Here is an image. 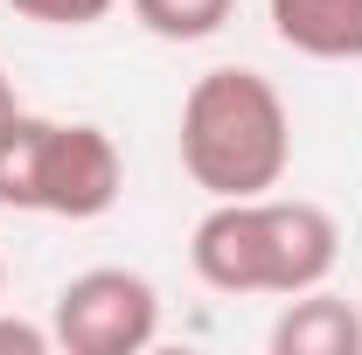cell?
Segmentation results:
<instances>
[{
  "label": "cell",
  "instance_id": "10",
  "mask_svg": "<svg viewBox=\"0 0 362 355\" xmlns=\"http://www.w3.org/2000/svg\"><path fill=\"white\" fill-rule=\"evenodd\" d=\"M14 119H21V98H14V84H7V70H0V139L14 133Z\"/></svg>",
  "mask_w": 362,
  "mask_h": 355
},
{
  "label": "cell",
  "instance_id": "3",
  "mask_svg": "<svg viewBox=\"0 0 362 355\" xmlns=\"http://www.w3.org/2000/svg\"><path fill=\"white\" fill-rule=\"evenodd\" d=\"M119 188H126V153L90 119H35V112H21L14 133L0 139V202L7 209L90 223L119 202Z\"/></svg>",
  "mask_w": 362,
  "mask_h": 355
},
{
  "label": "cell",
  "instance_id": "11",
  "mask_svg": "<svg viewBox=\"0 0 362 355\" xmlns=\"http://www.w3.org/2000/svg\"><path fill=\"white\" fill-rule=\"evenodd\" d=\"M0 293H7V265H0Z\"/></svg>",
  "mask_w": 362,
  "mask_h": 355
},
{
  "label": "cell",
  "instance_id": "2",
  "mask_svg": "<svg viewBox=\"0 0 362 355\" xmlns=\"http://www.w3.org/2000/svg\"><path fill=\"white\" fill-rule=\"evenodd\" d=\"M181 168L188 181L230 202V195H272L293 168V112L265 70H202L181 98Z\"/></svg>",
  "mask_w": 362,
  "mask_h": 355
},
{
  "label": "cell",
  "instance_id": "7",
  "mask_svg": "<svg viewBox=\"0 0 362 355\" xmlns=\"http://www.w3.org/2000/svg\"><path fill=\"white\" fill-rule=\"evenodd\" d=\"M126 7H133L139 28L160 35V42H209V35L230 21L237 0H126Z\"/></svg>",
  "mask_w": 362,
  "mask_h": 355
},
{
  "label": "cell",
  "instance_id": "4",
  "mask_svg": "<svg viewBox=\"0 0 362 355\" xmlns=\"http://www.w3.org/2000/svg\"><path fill=\"white\" fill-rule=\"evenodd\" d=\"M49 334L63 355H139L160 334V293H153L146 272L90 265L56 293Z\"/></svg>",
  "mask_w": 362,
  "mask_h": 355
},
{
  "label": "cell",
  "instance_id": "9",
  "mask_svg": "<svg viewBox=\"0 0 362 355\" xmlns=\"http://www.w3.org/2000/svg\"><path fill=\"white\" fill-rule=\"evenodd\" d=\"M49 349H56L49 327H35V320H7V313H0V355H49Z\"/></svg>",
  "mask_w": 362,
  "mask_h": 355
},
{
  "label": "cell",
  "instance_id": "1",
  "mask_svg": "<svg viewBox=\"0 0 362 355\" xmlns=\"http://www.w3.org/2000/svg\"><path fill=\"white\" fill-rule=\"evenodd\" d=\"M341 258V230L320 202L300 195H230L209 202L195 237H188V265L209 293H272L293 300L307 286H327V272Z\"/></svg>",
  "mask_w": 362,
  "mask_h": 355
},
{
  "label": "cell",
  "instance_id": "8",
  "mask_svg": "<svg viewBox=\"0 0 362 355\" xmlns=\"http://www.w3.org/2000/svg\"><path fill=\"white\" fill-rule=\"evenodd\" d=\"M21 21H42V28H90V21H105L119 0H7Z\"/></svg>",
  "mask_w": 362,
  "mask_h": 355
},
{
  "label": "cell",
  "instance_id": "5",
  "mask_svg": "<svg viewBox=\"0 0 362 355\" xmlns=\"http://www.w3.org/2000/svg\"><path fill=\"white\" fill-rule=\"evenodd\" d=\"M272 355H362V313L341 293L307 286L272 320Z\"/></svg>",
  "mask_w": 362,
  "mask_h": 355
},
{
  "label": "cell",
  "instance_id": "6",
  "mask_svg": "<svg viewBox=\"0 0 362 355\" xmlns=\"http://www.w3.org/2000/svg\"><path fill=\"white\" fill-rule=\"evenodd\" d=\"M272 35L314 63H362V0H265Z\"/></svg>",
  "mask_w": 362,
  "mask_h": 355
}]
</instances>
